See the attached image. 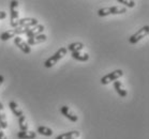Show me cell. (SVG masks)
<instances>
[{"mask_svg":"<svg viewBox=\"0 0 149 139\" xmlns=\"http://www.w3.org/2000/svg\"><path fill=\"white\" fill-rule=\"evenodd\" d=\"M29 31V28L27 27H16L13 28L11 30L4 31L3 33L0 35V40L1 41H8L10 39H14L15 37H18L20 34H26Z\"/></svg>","mask_w":149,"mask_h":139,"instance_id":"obj_1","label":"cell"},{"mask_svg":"<svg viewBox=\"0 0 149 139\" xmlns=\"http://www.w3.org/2000/svg\"><path fill=\"white\" fill-rule=\"evenodd\" d=\"M127 13V8L121 6H115V7L102 8L98 11V15L100 17L109 16V15H118V14Z\"/></svg>","mask_w":149,"mask_h":139,"instance_id":"obj_2","label":"cell"},{"mask_svg":"<svg viewBox=\"0 0 149 139\" xmlns=\"http://www.w3.org/2000/svg\"><path fill=\"white\" fill-rule=\"evenodd\" d=\"M67 53H68V50H67V48L65 47H61V48H59L56 53H55L52 57H49L47 59V60H45V62H44V66L46 68H53L56 63H57L60 59H62V58L65 57V55H67Z\"/></svg>","mask_w":149,"mask_h":139,"instance_id":"obj_3","label":"cell"},{"mask_svg":"<svg viewBox=\"0 0 149 139\" xmlns=\"http://www.w3.org/2000/svg\"><path fill=\"white\" fill-rule=\"evenodd\" d=\"M18 1H11L10 2V25L12 28L17 27V21H19V13H18Z\"/></svg>","mask_w":149,"mask_h":139,"instance_id":"obj_4","label":"cell"},{"mask_svg":"<svg viewBox=\"0 0 149 139\" xmlns=\"http://www.w3.org/2000/svg\"><path fill=\"white\" fill-rule=\"evenodd\" d=\"M149 33V26L146 25L143 28H141L139 30H137L134 34H132L131 37H129V43L130 44H136L137 42H139L141 40H143L145 37H147Z\"/></svg>","mask_w":149,"mask_h":139,"instance_id":"obj_5","label":"cell"},{"mask_svg":"<svg viewBox=\"0 0 149 139\" xmlns=\"http://www.w3.org/2000/svg\"><path fill=\"white\" fill-rule=\"evenodd\" d=\"M122 76H123V71L122 70H116V71H113L112 73H109L105 76H103L100 79V82H101L102 85H109L112 82L118 80L119 78L122 77Z\"/></svg>","mask_w":149,"mask_h":139,"instance_id":"obj_6","label":"cell"},{"mask_svg":"<svg viewBox=\"0 0 149 139\" xmlns=\"http://www.w3.org/2000/svg\"><path fill=\"white\" fill-rule=\"evenodd\" d=\"M14 44L16 45L17 47L19 48L20 50L25 53V54H30L31 53V47L27 44V42L24 41L20 37H14Z\"/></svg>","mask_w":149,"mask_h":139,"instance_id":"obj_7","label":"cell"},{"mask_svg":"<svg viewBox=\"0 0 149 139\" xmlns=\"http://www.w3.org/2000/svg\"><path fill=\"white\" fill-rule=\"evenodd\" d=\"M38 25L37 18L32 17H25V18H19V21H17V27H27L31 28Z\"/></svg>","mask_w":149,"mask_h":139,"instance_id":"obj_8","label":"cell"},{"mask_svg":"<svg viewBox=\"0 0 149 139\" xmlns=\"http://www.w3.org/2000/svg\"><path fill=\"white\" fill-rule=\"evenodd\" d=\"M60 112L62 113V115H65V118L69 119L71 122H77L78 117L75 115L74 112L72 111L71 109L69 108L68 106H61L60 107Z\"/></svg>","mask_w":149,"mask_h":139,"instance_id":"obj_9","label":"cell"},{"mask_svg":"<svg viewBox=\"0 0 149 139\" xmlns=\"http://www.w3.org/2000/svg\"><path fill=\"white\" fill-rule=\"evenodd\" d=\"M44 29H45V27L43 25L38 24L37 26H34V27L29 28V31L26 33V35L28 37V39H29V37H36V35H39V34L43 33Z\"/></svg>","mask_w":149,"mask_h":139,"instance_id":"obj_10","label":"cell"},{"mask_svg":"<svg viewBox=\"0 0 149 139\" xmlns=\"http://www.w3.org/2000/svg\"><path fill=\"white\" fill-rule=\"evenodd\" d=\"M46 39L47 37L45 35V34H39V35H36L33 37H29L27 40V44L29 46H33V45H37V44H41V43H43V42L46 41Z\"/></svg>","mask_w":149,"mask_h":139,"instance_id":"obj_11","label":"cell"},{"mask_svg":"<svg viewBox=\"0 0 149 139\" xmlns=\"http://www.w3.org/2000/svg\"><path fill=\"white\" fill-rule=\"evenodd\" d=\"M9 107H10L11 111L13 112V115H15V117H17V118H19V117H22V115H24V112H23V110L20 109V107L18 106V104H17L16 102L11 101V102L9 103Z\"/></svg>","mask_w":149,"mask_h":139,"instance_id":"obj_12","label":"cell"},{"mask_svg":"<svg viewBox=\"0 0 149 139\" xmlns=\"http://www.w3.org/2000/svg\"><path fill=\"white\" fill-rule=\"evenodd\" d=\"M0 127L2 129H6L8 127V120L6 111H4L3 104L0 102Z\"/></svg>","mask_w":149,"mask_h":139,"instance_id":"obj_13","label":"cell"},{"mask_svg":"<svg viewBox=\"0 0 149 139\" xmlns=\"http://www.w3.org/2000/svg\"><path fill=\"white\" fill-rule=\"evenodd\" d=\"M81 136V133L78 131H71V132L68 133H63V134H60L56 137V139H76Z\"/></svg>","mask_w":149,"mask_h":139,"instance_id":"obj_14","label":"cell"},{"mask_svg":"<svg viewBox=\"0 0 149 139\" xmlns=\"http://www.w3.org/2000/svg\"><path fill=\"white\" fill-rule=\"evenodd\" d=\"M84 43H81V42H74V43H71V44L68 45L67 50H69L72 54V53H75V51H81V49H84Z\"/></svg>","mask_w":149,"mask_h":139,"instance_id":"obj_15","label":"cell"},{"mask_svg":"<svg viewBox=\"0 0 149 139\" xmlns=\"http://www.w3.org/2000/svg\"><path fill=\"white\" fill-rule=\"evenodd\" d=\"M114 89H115L116 92L118 93V95H120L121 98H125V96L128 95V92H127V90L125 89L123 85H122L120 82H118V80L114 82Z\"/></svg>","mask_w":149,"mask_h":139,"instance_id":"obj_16","label":"cell"},{"mask_svg":"<svg viewBox=\"0 0 149 139\" xmlns=\"http://www.w3.org/2000/svg\"><path fill=\"white\" fill-rule=\"evenodd\" d=\"M37 137V133L32 132V131H25V132L17 133V138L18 139H36Z\"/></svg>","mask_w":149,"mask_h":139,"instance_id":"obj_17","label":"cell"},{"mask_svg":"<svg viewBox=\"0 0 149 139\" xmlns=\"http://www.w3.org/2000/svg\"><path fill=\"white\" fill-rule=\"evenodd\" d=\"M71 56L74 60H77V61H81V62H86L89 60V55L84 54V53H81V51H75V53H72Z\"/></svg>","mask_w":149,"mask_h":139,"instance_id":"obj_18","label":"cell"},{"mask_svg":"<svg viewBox=\"0 0 149 139\" xmlns=\"http://www.w3.org/2000/svg\"><path fill=\"white\" fill-rule=\"evenodd\" d=\"M37 133L38 134H40V135H42V136H45V137H51V136L54 134L53 129H49L48 126H44V125L39 126L38 129H37Z\"/></svg>","mask_w":149,"mask_h":139,"instance_id":"obj_19","label":"cell"},{"mask_svg":"<svg viewBox=\"0 0 149 139\" xmlns=\"http://www.w3.org/2000/svg\"><path fill=\"white\" fill-rule=\"evenodd\" d=\"M18 126H19V129L22 131V132L28 131L27 120H26V117H25V115H22V117L18 118Z\"/></svg>","mask_w":149,"mask_h":139,"instance_id":"obj_20","label":"cell"},{"mask_svg":"<svg viewBox=\"0 0 149 139\" xmlns=\"http://www.w3.org/2000/svg\"><path fill=\"white\" fill-rule=\"evenodd\" d=\"M118 3L125 4L127 8H134L135 7V1H133V0H118Z\"/></svg>","mask_w":149,"mask_h":139,"instance_id":"obj_21","label":"cell"},{"mask_svg":"<svg viewBox=\"0 0 149 139\" xmlns=\"http://www.w3.org/2000/svg\"><path fill=\"white\" fill-rule=\"evenodd\" d=\"M0 139H8L7 138V136L4 135V133H3V129L0 127Z\"/></svg>","mask_w":149,"mask_h":139,"instance_id":"obj_22","label":"cell"},{"mask_svg":"<svg viewBox=\"0 0 149 139\" xmlns=\"http://www.w3.org/2000/svg\"><path fill=\"white\" fill-rule=\"evenodd\" d=\"M7 18V13L4 11H0V19H4Z\"/></svg>","mask_w":149,"mask_h":139,"instance_id":"obj_23","label":"cell"},{"mask_svg":"<svg viewBox=\"0 0 149 139\" xmlns=\"http://www.w3.org/2000/svg\"><path fill=\"white\" fill-rule=\"evenodd\" d=\"M3 80H4V76L3 75H0V86H1L2 82H3Z\"/></svg>","mask_w":149,"mask_h":139,"instance_id":"obj_24","label":"cell"}]
</instances>
